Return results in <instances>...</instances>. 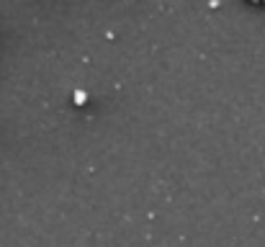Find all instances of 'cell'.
<instances>
[{"instance_id": "6da1fadb", "label": "cell", "mask_w": 265, "mask_h": 247, "mask_svg": "<svg viewBox=\"0 0 265 247\" xmlns=\"http://www.w3.org/2000/svg\"><path fill=\"white\" fill-rule=\"evenodd\" d=\"M85 98H88V95H85V90H80V88H77V90H75V103H85Z\"/></svg>"}]
</instances>
